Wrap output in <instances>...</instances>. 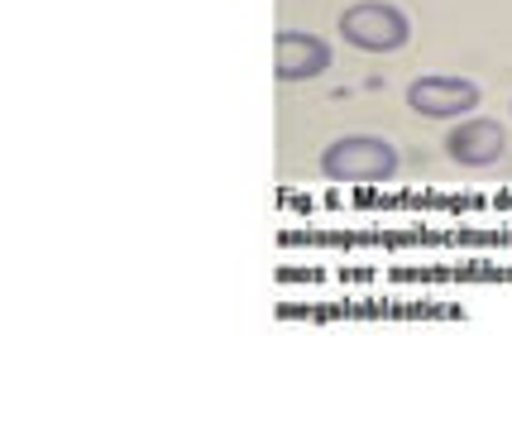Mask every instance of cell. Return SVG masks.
<instances>
[{"mask_svg":"<svg viewBox=\"0 0 512 431\" xmlns=\"http://www.w3.org/2000/svg\"><path fill=\"white\" fill-rule=\"evenodd\" d=\"M273 68H278V82H307V77H321L331 68V48L316 34L283 29L278 44H273Z\"/></svg>","mask_w":512,"mask_h":431,"instance_id":"4","label":"cell"},{"mask_svg":"<svg viewBox=\"0 0 512 431\" xmlns=\"http://www.w3.org/2000/svg\"><path fill=\"white\" fill-rule=\"evenodd\" d=\"M340 39L350 48H364V53H393V48H402L412 39V24L393 5L364 0V5H350L340 15Z\"/></svg>","mask_w":512,"mask_h":431,"instance_id":"2","label":"cell"},{"mask_svg":"<svg viewBox=\"0 0 512 431\" xmlns=\"http://www.w3.org/2000/svg\"><path fill=\"white\" fill-rule=\"evenodd\" d=\"M503 149H508V135L493 120H460L446 135V154L465 168H484V163L503 159Z\"/></svg>","mask_w":512,"mask_h":431,"instance_id":"5","label":"cell"},{"mask_svg":"<svg viewBox=\"0 0 512 431\" xmlns=\"http://www.w3.org/2000/svg\"><path fill=\"white\" fill-rule=\"evenodd\" d=\"M321 173L331 182H383L398 173V149L374 135L331 139L326 154H321Z\"/></svg>","mask_w":512,"mask_h":431,"instance_id":"1","label":"cell"},{"mask_svg":"<svg viewBox=\"0 0 512 431\" xmlns=\"http://www.w3.org/2000/svg\"><path fill=\"white\" fill-rule=\"evenodd\" d=\"M407 106L431 120H450V115H469L479 106V87L469 77H417L407 87Z\"/></svg>","mask_w":512,"mask_h":431,"instance_id":"3","label":"cell"}]
</instances>
